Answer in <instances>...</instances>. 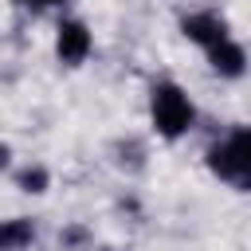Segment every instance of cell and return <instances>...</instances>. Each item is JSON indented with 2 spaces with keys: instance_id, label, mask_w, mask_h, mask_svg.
<instances>
[{
  "instance_id": "3957f363",
  "label": "cell",
  "mask_w": 251,
  "mask_h": 251,
  "mask_svg": "<svg viewBox=\"0 0 251 251\" xmlns=\"http://www.w3.org/2000/svg\"><path fill=\"white\" fill-rule=\"evenodd\" d=\"M55 51H59V59H63V63L78 67V63L90 55V31H86V24H78V20H63V24H59Z\"/></svg>"
},
{
  "instance_id": "52a82bcc",
  "label": "cell",
  "mask_w": 251,
  "mask_h": 251,
  "mask_svg": "<svg viewBox=\"0 0 251 251\" xmlns=\"http://www.w3.org/2000/svg\"><path fill=\"white\" fill-rule=\"evenodd\" d=\"M16 184H20L24 192H47V184H51V176H47V169H39V165H31V169H24V173L16 176Z\"/></svg>"
},
{
  "instance_id": "277c9868",
  "label": "cell",
  "mask_w": 251,
  "mask_h": 251,
  "mask_svg": "<svg viewBox=\"0 0 251 251\" xmlns=\"http://www.w3.org/2000/svg\"><path fill=\"white\" fill-rule=\"evenodd\" d=\"M180 31H184L192 43H204V47H212V43H220V39L227 35V24H224L216 12H196V16H184Z\"/></svg>"
},
{
  "instance_id": "8992f818",
  "label": "cell",
  "mask_w": 251,
  "mask_h": 251,
  "mask_svg": "<svg viewBox=\"0 0 251 251\" xmlns=\"http://www.w3.org/2000/svg\"><path fill=\"white\" fill-rule=\"evenodd\" d=\"M31 239H35L31 220L16 216V220H4L0 224V251H24V247H31Z\"/></svg>"
},
{
  "instance_id": "7a4b0ae2",
  "label": "cell",
  "mask_w": 251,
  "mask_h": 251,
  "mask_svg": "<svg viewBox=\"0 0 251 251\" xmlns=\"http://www.w3.org/2000/svg\"><path fill=\"white\" fill-rule=\"evenodd\" d=\"M149 110H153V126H157L161 137H180L192 126V102L176 82H157Z\"/></svg>"
},
{
  "instance_id": "5b68a950",
  "label": "cell",
  "mask_w": 251,
  "mask_h": 251,
  "mask_svg": "<svg viewBox=\"0 0 251 251\" xmlns=\"http://www.w3.org/2000/svg\"><path fill=\"white\" fill-rule=\"evenodd\" d=\"M208 59H212V67H216L224 78H239V75H243V67H247L243 47H239V43H231L227 35H224L220 43H212V47H208Z\"/></svg>"
},
{
  "instance_id": "ba28073f",
  "label": "cell",
  "mask_w": 251,
  "mask_h": 251,
  "mask_svg": "<svg viewBox=\"0 0 251 251\" xmlns=\"http://www.w3.org/2000/svg\"><path fill=\"white\" fill-rule=\"evenodd\" d=\"M59 243H63V247H75V243H86V231H82V227H71V231H63V235H59Z\"/></svg>"
},
{
  "instance_id": "9c48e42d",
  "label": "cell",
  "mask_w": 251,
  "mask_h": 251,
  "mask_svg": "<svg viewBox=\"0 0 251 251\" xmlns=\"http://www.w3.org/2000/svg\"><path fill=\"white\" fill-rule=\"evenodd\" d=\"M20 8H27V12H43V8H51V4H59V0H16Z\"/></svg>"
},
{
  "instance_id": "30bf717a",
  "label": "cell",
  "mask_w": 251,
  "mask_h": 251,
  "mask_svg": "<svg viewBox=\"0 0 251 251\" xmlns=\"http://www.w3.org/2000/svg\"><path fill=\"white\" fill-rule=\"evenodd\" d=\"M4 165H8V145L0 141V169H4Z\"/></svg>"
},
{
  "instance_id": "6da1fadb",
  "label": "cell",
  "mask_w": 251,
  "mask_h": 251,
  "mask_svg": "<svg viewBox=\"0 0 251 251\" xmlns=\"http://www.w3.org/2000/svg\"><path fill=\"white\" fill-rule=\"evenodd\" d=\"M208 169L224 180H231L235 188H247L251 184V137L243 126H235L220 145L208 149Z\"/></svg>"
}]
</instances>
